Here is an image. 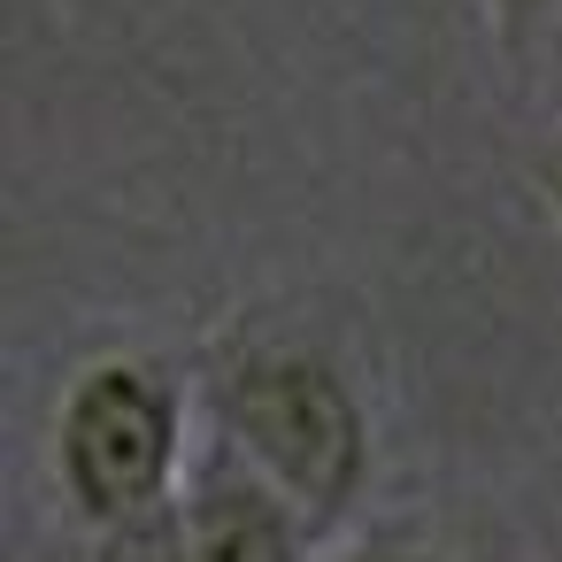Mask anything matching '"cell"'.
<instances>
[{
	"mask_svg": "<svg viewBox=\"0 0 562 562\" xmlns=\"http://www.w3.org/2000/svg\"><path fill=\"white\" fill-rule=\"evenodd\" d=\"M324 562H454V547L408 516H378V524H355L347 539H331Z\"/></svg>",
	"mask_w": 562,
	"mask_h": 562,
	"instance_id": "cell-4",
	"label": "cell"
},
{
	"mask_svg": "<svg viewBox=\"0 0 562 562\" xmlns=\"http://www.w3.org/2000/svg\"><path fill=\"white\" fill-rule=\"evenodd\" d=\"M562 16V0H485V24L508 55H531V40Z\"/></svg>",
	"mask_w": 562,
	"mask_h": 562,
	"instance_id": "cell-6",
	"label": "cell"
},
{
	"mask_svg": "<svg viewBox=\"0 0 562 562\" xmlns=\"http://www.w3.org/2000/svg\"><path fill=\"white\" fill-rule=\"evenodd\" d=\"M524 178H531V201H539L547 232L562 239V116H554V124H547V139L531 147V170H524Z\"/></svg>",
	"mask_w": 562,
	"mask_h": 562,
	"instance_id": "cell-7",
	"label": "cell"
},
{
	"mask_svg": "<svg viewBox=\"0 0 562 562\" xmlns=\"http://www.w3.org/2000/svg\"><path fill=\"white\" fill-rule=\"evenodd\" d=\"M178 516H186L193 562H324L316 524L255 462H239L224 439H201L193 477L178 493Z\"/></svg>",
	"mask_w": 562,
	"mask_h": 562,
	"instance_id": "cell-3",
	"label": "cell"
},
{
	"mask_svg": "<svg viewBox=\"0 0 562 562\" xmlns=\"http://www.w3.org/2000/svg\"><path fill=\"white\" fill-rule=\"evenodd\" d=\"M201 385L193 362L178 370L170 355L147 347H109L86 355L47 416V485L63 516L93 539L116 524H139L155 508H178L193 454H201Z\"/></svg>",
	"mask_w": 562,
	"mask_h": 562,
	"instance_id": "cell-2",
	"label": "cell"
},
{
	"mask_svg": "<svg viewBox=\"0 0 562 562\" xmlns=\"http://www.w3.org/2000/svg\"><path fill=\"white\" fill-rule=\"evenodd\" d=\"M86 562H193L186 516H178V508H155V516H139V524L93 531V539H86Z\"/></svg>",
	"mask_w": 562,
	"mask_h": 562,
	"instance_id": "cell-5",
	"label": "cell"
},
{
	"mask_svg": "<svg viewBox=\"0 0 562 562\" xmlns=\"http://www.w3.org/2000/svg\"><path fill=\"white\" fill-rule=\"evenodd\" d=\"M193 385H201L209 439L255 462L316 524L324 547L362 524V501L378 477V424L339 347H324L301 324L239 316L193 355Z\"/></svg>",
	"mask_w": 562,
	"mask_h": 562,
	"instance_id": "cell-1",
	"label": "cell"
}]
</instances>
